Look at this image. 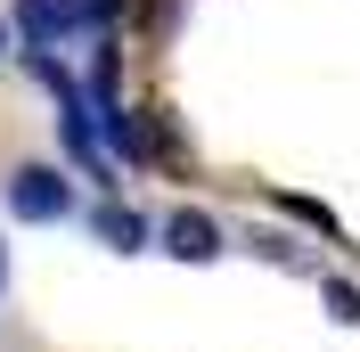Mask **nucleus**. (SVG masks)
<instances>
[{
	"label": "nucleus",
	"mask_w": 360,
	"mask_h": 352,
	"mask_svg": "<svg viewBox=\"0 0 360 352\" xmlns=\"http://www.w3.org/2000/svg\"><path fill=\"white\" fill-rule=\"evenodd\" d=\"M66 205L74 197H66V180L49 172V164H25V172L8 180V213H25V221H58Z\"/></svg>",
	"instance_id": "1"
},
{
	"label": "nucleus",
	"mask_w": 360,
	"mask_h": 352,
	"mask_svg": "<svg viewBox=\"0 0 360 352\" xmlns=\"http://www.w3.org/2000/svg\"><path fill=\"white\" fill-rule=\"evenodd\" d=\"M164 238H172L180 263H213V254H221V230H213L205 213H172V230H164Z\"/></svg>",
	"instance_id": "2"
},
{
	"label": "nucleus",
	"mask_w": 360,
	"mask_h": 352,
	"mask_svg": "<svg viewBox=\"0 0 360 352\" xmlns=\"http://www.w3.org/2000/svg\"><path fill=\"white\" fill-rule=\"evenodd\" d=\"M17 25L33 33V42H58V33L74 25V0H25V8H17Z\"/></svg>",
	"instance_id": "3"
},
{
	"label": "nucleus",
	"mask_w": 360,
	"mask_h": 352,
	"mask_svg": "<svg viewBox=\"0 0 360 352\" xmlns=\"http://www.w3.org/2000/svg\"><path fill=\"white\" fill-rule=\"evenodd\" d=\"M98 230H107L115 246H139V221H131V213H115V205H107V213H98Z\"/></svg>",
	"instance_id": "4"
},
{
	"label": "nucleus",
	"mask_w": 360,
	"mask_h": 352,
	"mask_svg": "<svg viewBox=\"0 0 360 352\" xmlns=\"http://www.w3.org/2000/svg\"><path fill=\"white\" fill-rule=\"evenodd\" d=\"M0 49H8V25H0Z\"/></svg>",
	"instance_id": "5"
}]
</instances>
